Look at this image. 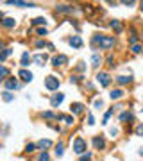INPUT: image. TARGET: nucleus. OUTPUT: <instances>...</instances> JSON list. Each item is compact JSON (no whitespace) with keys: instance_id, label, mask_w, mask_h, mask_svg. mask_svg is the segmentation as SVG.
Returning a JSON list of instances; mask_svg holds the SVG:
<instances>
[{"instance_id":"1","label":"nucleus","mask_w":143,"mask_h":161,"mask_svg":"<svg viewBox=\"0 0 143 161\" xmlns=\"http://www.w3.org/2000/svg\"><path fill=\"white\" fill-rule=\"evenodd\" d=\"M93 43L99 45L102 50H107V48H111V47L115 45V38H113V36H102V34H97V36L93 38Z\"/></svg>"},{"instance_id":"2","label":"nucleus","mask_w":143,"mask_h":161,"mask_svg":"<svg viewBox=\"0 0 143 161\" xmlns=\"http://www.w3.org/2000/svg\"><path fill=\"white\" fill-rule=\"evenodd\" d=\"M45 86H47V90L54 91V90H57V88H59V79H56L54 75H48V77L45 79Z\"/></svg>"},{"instance_id":"3","label":"nucleus","mask_w":143,"mask_h":161,"mask_svg":"<svg viewBox=\"0 0 143 161\" xmlns=\"http://www.w3.org/2000/svg\"><path fill=\"white\" fill-rule=\"evenodd\" d=\"M73 150L77 154H84L86 152V141L82 140V138H75V141H73Z\"/></svg>"},{"instance_id":"4","label":"nucleus","mask_w":143,"mask_h":161,"mask_svg":"<svg viewBox=\"0 0 143 161\" xmlns=\"http://www.w3.org/2000/svg\"><path fill=\"white\" fill-rule=\"evenodd\" d=\"M97 80L100 82V86H109V82H111V77H109L106 72H100V74H97Z\"/></svg>"},{"instance_id":"5","label":"nucleus","mask_w":143,"mask_h":161,"mask_svg":"<svg viewBox=\"0 0 143 161\" xmlns=\"http://www.w3.org/2000/svg\"><path fill=\"white\" fill-rule=\"evenodd\" d=\"M52 63H54V66H63V64H66V63H68V58H66V56H63V54H59V56H56V58L52 59Z\"/></svg>"},{"instance_id":"6","label":"nucleus","mask_w":143,"mask_h":161,"mask_svg":"<svg viewBox=\"0 0 143 161\" xmlns=\"http://www.w3.org/2000/svg\"><path fill=\"white\" fill-rule=\"evenodd\" d=\"M63 99H64V95H63V93H56V95L50 99V106H52V107H57V106L63 102Z\"/></svg>"},{"instance_id":"7","label":"nucleus","mask_w":143,"mask_h":161,"mask_svg":"<svg viewBox=\"0 0 143 161\" xmlns=\"http://www.w3.org/2000/svg\"><path fill=\"white\" fill-rule=\"evenodd\" d=\"M70 45H72L73 48H81V47H82L81 36H72V38H70Z\"/></svg>"},{"instance_id":"8","label":"nucleus","mask_w":143,"mask_h":161,"mask_svg":"<svg viewBox=\"0 0 143 161\" xmlns=\"http://www.w3.org/2000/svg\"><path fill=\"white\" fill-rule=\"evenodd\" d=\"M70 111H72V113H75V115H81L82 111H84V106L79 104V102H75V104H72V106H70Z\"/></svg>"},{"instance_id":"9","label":"nucleus","mask_w":143,"mask_h":161,"mask_svg":"<svg viewBox=\"0 0 143 161\" xmlns=\"http://www.w3.org/2000/svg\"><path fill=\"white\" fill-rule=\"evenodd\" d=\"M93 145H95V149H104L106 147V141H104L102 136H95L93 138Z\"/></svg>"},{"instance_id":"10","label":"nucleus","mask_w":143,"mask_h":161,"mask_svg":"<svg viewBox=\"0 0 143 161\" xmlns=\"http://www.w3.org/2000/svg\"><path fill=\"white\" fill-rule=\"evenodd\" d=\"M18 75H20L25 82H31V80H32V74H31V72H27V70H20V72H18Z\"/></svg>"},{"instance_id":"11","label":"nucleus","mask_w":143,"mask_h":161,"mask_svg":"<svg viewBox=\"0 0 143 161\" xmlns=\"http://www.w3.org/2000/svg\"><path fill=\"white\" fill-rule=\"evenodd\" d=\"M38 147L43 149V152H47V149H50V147H52V141H50V140H41L40 143H38Z\"/></svg>"},{"instance_id":"12","label":"nucleus","mask_w":143,"mask_h":161,"mask_svg":"<svg viewBox=\"0 0 143 161\" xmlns=\"http://www.w3.org/2000/svg\"><path fill=\"white\" fill-rule=\"evenodd\" d=\"M5 86H7V90H18V82H16V79H7L5 80Z\"/></svg>"},{"instance_id":"13","label":"nucleus","mask_w":143,"mask_h":161,"mask_svg":"<svg viewBox=\"0 0 143 161\" xmlns=\"http://www.w3.org/2000/svg\"><path fill=\"white\" fill-rule=\"evenodd\" d=\"M9 4H13V5H20V7H34V4H29V2H20V0H11Z\"/></svg>"},{"instance_id":"14","label":"nucleus","mask_w":143,"mask_h":161,"mask_svg":"<svg viewBox=\"0 0 143 161\" xmlns=\"http://www.w3.org/2000/svg\"><path fill=\"white\" fill-rule=\"evenodd\" d=\"M2 25H4V27H7V29H11V27H15V25H16V21H15V18H4Z\"/></svg>"},{"instance_id":"15","label":"nucleus","mask_w":143,"mask_h":161,"mask_svg":"<svg viewBox=\"0 0 143 161\" xmlns=\"http://www.w3.org/2000/svg\"><path fill=\"white\" fill-rule=\"evenodd\" d=\"M57 118L63 120L64 123H68V125H72V123H73V117H68V115H57Z\"/></svg>"},{"instance_id":"16","label":"nucleus","mask_w":143,"mask_h":161,"mask_svg":"<svg viewBox=\"0 0 143 161\" xmlns=\"http://www.w3.org/2000/svg\"><path fill=\"white\" fill-rule=\"evenodd\" d=\"M29 63H31V56H29V52H23V56H21V66H29Z\"/></svg>"},{"instance_id":"17","label":"nucleus","mask_w":143,"mask_h":161,"mask_svg":"<svg viewBox=\"0 0 143 161\" xmlns=\"http://www.w3.org/2000/svg\"><path fill=\"white\" fill-rule=\"evenodd\" d=\"M11 52H13L11 48H5V50H2V52H0V63H2V61H5V59H7V58L11 56Z\"/></svg>"},{"instance_id":"18","label":"nucleus","mask_w":143,"mask_h":161,"mask_svg":"<svg viewBox=\"0 0 143 161\" xmlns=\"http://www.w3.org/2000/svg\"><path fill=\"white\" fill-rule=\"evenodd\" d=\"M34 61H36L38 64H43V63L47 61V56H45V54H36V56H34Z\"/></svg>"},{"instance_id":"19","label":"nucleus","mask_w":143,"mask_h":161,"mask_svg":"<svg viewBox=\"0 0 143 161\" xmlns=\"http://www.w3.org/2000/svg\"><path fill=\"white\" fill-rule=\"evenodd\" d=\"M116 82H118V84H129V82H131V77L120 75V77H116Z\"/></svg>"},{"instance_id":"20","label":"nucleus","mask_w":143,"mask_h":161,"mask_svg":"<svg viewBox=\"0 0 143 161\" xmlns=\"http://www.w3.org/2000/svg\"><path fill=\"white\" fill-rule=\"evenodd\" d=\"M120 97H123L122 90H113V91H111V99H113V100H115V99H120Z\"/></svg>"},{"instance_id":"21","label":"nucleus","mask_w":143,"mask_h":161,"mask_svg":"<svg viewBox=\"0 0 143 161\" xmlns=\"http://www.w3.org/2000/svg\"><path fill=\"white\" fill-rule=\"evenodd\" d=\"M63 152H64V145H63V143H57V147H56V156L61 158Z\"/></svg>"},{"instance_id":"22","label":"nucleus","mask_w":143,"mask_h":161,"mask_svg":"<svg viewBox=\"0 0 143 161\" xmlns=\"http://www.w3.org/2000/svg\"><path fill=\"white\" fill-rule=\"evenodd\" d=\"M111 27H113L116 32H122V25H120V21H118V20H113V21H111Z\"/></svg>"},{"instance_id":"23","label":"nucleus","mask_w":143,"mask_h":161,"mask_svg":"<svg viewBox=\"0 0 143 161\" xmlns=\"http://www.w3.org/2000/svg\"><path fill=\"white\" fill-rule=\"evenodd\" d=\"M2 99H4L5 102H11L13 99H15V95H13V93H9V91H4V93H2Z\"/></svg>"},{"instance_id":"24","label":"nucleus","mask_w":143,"mask_h":161,"mask_svg":"<svg viewBox=\"0 0 143 161\" xmlns=\"http://www.w3.org/2000/svg\"><path fill=\"white\" fill-rule=\"evenodd\" d=\"M127 118L131 120V118H132V113H129V111H125V113H122V115H120V120H122V122H125V120H127Z\"/></svg>"},{"instance_id":"25","label":"nucleus","mask_w":143,"mask_h":161,"mask_svg":"<svg viewBox=\"0 0 143 161\" xmlns=\"http://www.w3.org/2000/svg\"><path fill=\"white\" fill-rule=\"evenodd\" d=\"M45 23H47L45 18H34L32 20V25H45Z\"/></svg>"},{"instance_id":"26","label":"nucleus","mask_w":143,"mask_h":161,"mask_svg":"<svg viewBox=\"0 0 143 161\" xmlns=\"http://www.w3.org/2000/svg\"><path fill=\"white\" fill-rule=\"evenodd\" d=\"M100 58H99V54H95V56H93V58H91V63H93V66H99V64H100Z\"/></svg>"},{"instance_id":"27","label":"nucleus","mask_w":143,"mask_h":161,"mask_svg":"<svg viewBox=\"0 0 143 161\" xmlns=\"http://www.w3.org/2000/svg\"><path fill=\"white\" fill-rule=\"evenodd\" d=\"M9 75V70L5 66H0V77H7Z\"/></svg>"},{"instance_id":"28","label":"nucleus","mask_w":143,"mask_h":161,"mask_svg":"<svg viewBox=\"0 0 143 161\" xmlns=\"http://www.w3.org/2000/svg\"><path fill=\"white\" fill-rule=\"evenodd\" d=\"M57 11H59V13H70L72 9H70L68 5H59V7H57Z\"/></svg>"},{"instance_id":"29","label":"nucleus","mask_w":143,"mask_h":161,"mask_svg":"<svg viewBox=\"0 0 143 161\" xmlns=\"http://www.w3.org/2000/svg\"><path fill=\"white\" fill-rule=\"evenodd\" d=\"M132 52H134V54H140V52H141V45H138V43L132 45Z\"/></svg>"},{"instance_id":"30","label":"nucleus","mask_w":143,"mask_h":161,"mask_svg":"<svg viewBox=\"0 0 143 161\" xmlns=\"http://www.w3.org/2000/svg\"><path fill=\"white\" fill-rule=\"evenodd\" d=\"M43 118H57V115H54V113L47 111V113H43Z\"/></svg>"},{"instance_id":"31","label":"nucleus","mask_w":143,"mask_h":161,"mask_svg":"<svg viewBox=\"0 0 143 161\" xmlns=\"http://www.w3.org/2000/svg\"><path fill=\"white\" fill-rule=\"evenodd\" d=\"M34 149H36V145H34V143H29V145L25 147V150H27V152H34Z\"/></svg>"},{"instance_id":"32","label":"nucleus","mask_w":143,"mask_h":161,"mask_svg":"<svg viewBox=\"0 0 143 161\" xmlns=\"http://www.w3.org/2000/svg\"><path fill=\"white\" fill-rule=\"evenodd\" d=\"M50 159V158H48V154H47V152H41L40 154V161H48Z\"/></svg>"},{"instance_id":"33","label":"nucleus","mask_w":143,"mask_h":161,"mask_svg":"<svg viewBox=\"0 0 143 161\" xmlns=\"http://www.w3.org/2000/svg\"><path fill=\"white\" fill-rule=\"evenodd\" d=\"M89 159H91V152H86V154L81 158V161H89Z\"/></svg>"},{"instance_id":"34","label":"nucleus","mask_w":143,"mask_h":161,"mask_svg":"<svg viewBox=\"0 0 143 161\" xmlns=\"http://www.w3.org/2000/svg\"><path fill=\"white\" fill-rule=\"evenodd\" d=\"M136 134H138V136H143V125H138V127H136Z\"/></svg>"},{"instance_id":"35","label":"nucleus","mask_w":143,"mask_h":161,"mask_svg":"<svg viewBox=\"0 0 143 161\" xmlns=\"http://www.w3.org/2000/svg\"><path fill=\"white\" fill-rule=\"evenodd\" d=\"M38 34H40V36H45V34H47V29H45V27L38 29Z\"/></svg>"},{"instance_id":"36","label":"nucleus","mask_w":143,"mask_h":161,"mask_svg":"<svg viewBox=\"0 0 143 161\" xmlns=\"http://www.w3.org/2000/svg\"><path fill=\"white\" fill-rule=\"evenodd\" d=\"M88 123H89V125H93V123H95V118H93V115H88Z\"/></svg>"},{"instance_id":"37","label":"nucleus","mask_w":143,"mask_h":161,"mask_svg":"<svg viewBox=\"0 0 143 161\" xmlns=\"http://www.w3.org/2000/svg\"><path fill=\"white\" fill-rule=\"evenodd\" d=\"M102 106H104V102H102V100H95V107H97V109H100Z\"/></svg>"},{"instance_id":"38","label":"nucleus","mask_w":143,"mask_h":161,"mask_svg":"<svg viewBox=\"0 0 143 161\" xmlns=\"http://www.w3.org/2000/svg\"><path fill=\"white\" fill-rule=\"evenodd\" d=\"M109 133H111L113 136H116V134H118V129H116V127H111V131H109Z\"/></svg>"},{"instance_id":"39","label":"nucleus","mask_w":143,"mask_h":161,"mask_svg":"<svg viewBox=\"0 0 143 161\" xmlns=\"http://www.w3.org/2000/svg\"><path fill=\"white\" fill-rule=\"evenodd\" d=\"M36 47H38V48H41V47H45V41H38V43H36Z\"/></svg>"},{"instance_id":"40","label":"nucleus","mask_w":143,"mask_h":161,"mask_svg":"<svg viewBox=\"0 0 143 161\" xmlns=\"http://www.w3.org/2000/svg\"><path fill=\"white\" fill-rule=\"evenodd\" d=\"M77 70H79V72H84V63H81V64L77 66Z\"/></svg>"},{"instance_id":"41","label":"nucleus","mask_w":143,"mask_h":161,"mask_svg":"<svg viewBox=\"0 0 143 161\" xmlns=\"http://www.w3.org/2000/svg\"><path fill=\"white\" fill-rule=\"evenodd\" d=\"M140 156H143V149H140Z\"/></svg>"},{"instance_id":"42","label":"nucleus","mask_w":143,"mask_h":161,"mask_svg":"<svg viewBox=\"0 0 143 161\" xmlns=\"http://www.w3.org/2000/svg\"><path fill=\"white\" fill-rule=\"evenodd\" d=\"M141 11H143V2H141Z\"/></svg>"},{"instance_id":"43","label":"nucleus","mask_w":143,"mask_h":161,"mask_svg":"<svg viewBox=\"0 0 143 161\" xmlns=\"http://www.w3.org/2000/svg\"><path fill=\"white\" fill-rule=\"evenodd\" d=\"M0 18H2V11H0Z\"/></svg>"},{"instance_id":"44","label":"nucleus","mask_w":143,"mask_h":161,"mask_svg":"<svg viewBox=\"0 0 143 161\" xmlns=\"http://www.w3.org/2000/svg\"><path fill=\"white\" fill-rule=\"evenodd\" d=\"M0 80H2V77H0Z\"/></svg>"}]
</instances>
